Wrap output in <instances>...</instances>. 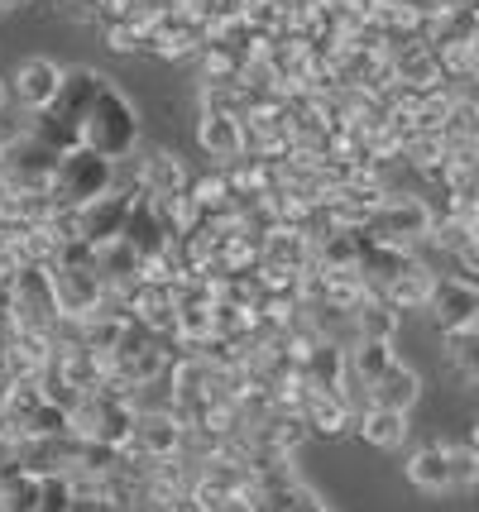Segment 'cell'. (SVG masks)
I'll list each match as a JSON object with an SVG mask.
<instances>
[{
    "mask_svg": "<svg viewBox=\"0 0 479 512\" xmlns=\"http://www.w3.org/2000/svg\"><path fill=\"white\" fill-rule=\"evenodd\" d=\"M82 149L111 158V163L139 154V111L115 82L101 91V101L92 106V115L82 120Z\"/></svg>",
    "mask_w": 479,
    "mask_h": 512,
    "instance_id": "obj_1",
    "label": "cell"
},
{
    "mask_svg": "<svg viewBox=\"0 0 479 512\" xmlns=\"http://www.w3.org/2000/svg\"><path fill=\"white\" fill-rule=\"evenodd\" d=\"M111 178H115L111 158L92 154V149H72V154L58 158V173H53L48 197H53V206H63V211H77V206H87V201L106 197V192H111Z\"/></svg>",
    "mask_w": 479,
    "mask_h": 512,
    "instance_id": "obj_2",
    "label": "cell"
},
{
    "mask_svg": "<svg viewBox=\"0 0 479 512\" xmlns=\"http://www.w3.org/2000/svg\"><path fill=\"white\" fill-rule=\"evenodd\" d=\"M68 431L77 441H92V446H130V431H135V407L130 398H111V393H87L68 412Z\"/></svg>",
    "mask_w": 479,
    "mask_h": 512,
    "instance_id": "obj_3",
    "label": "cell"
},
{
    "mask_svg": "<svg viewBox=\"0 0 479 512\" xmlns=\"http://www.w3.org/2000/svg\"><path fill=\"white\" fill-rule=\"evenodd\" d=\"M427 230H432V206L422 197H384V206L369 216L365 225V240L374 245H393V249H417L427 245Z\"/></svg>",
    "mask_w": 479,
    "mask_h": 512,
    "instance_id": "obj_4",
    "label": "cell"
},
{
    "mask_svg": "<svg viewBox=\"0 0 479 512\" xmlns=\"http://www.w3.org/2000/svg\"><path fill=\"white\" fill-rule=\"evenodd\" d=\"M10 312L20 331H53L58 326V297H53V268L29 264L10 283Z\"/></svg>",
    "mask_w": 479,
    "mask_h": 512,
    "instance_id": "obj_5",
    "label": "cell"
},
{
    "mask_svg": "<svg viewBox=\"0 0 479 512\" xmlns=\"http://www.w3.org/2000/svg\"><path fill=\"white\" fill-rule=\"evenodd\" d=\"M53 173H58V154L39 144L34 134H20L5 144L0 154V178L5 187H20V192H48L53 187Z\"/></svg>",
    "mask_w": 479,
    "mask_h": 512,
    "instance_id": "obj_6",
    "label": "cell"
},
{
    "mask_svg": "<svg viewBox=\"0 0 479 512\" xmlns=\"http://www.w3.org/2000/svg\"><path fill=\"white\" fill-rule=\"evenodd\" d=\"M427 316H432V326L441 335L470 331V326H479V288H470L465 278H451V273H436Z\"/></svg>",
    "mask_w": 479,
    "mask_h": 512,
    "instance_id": "obj_7",
    "label": "cell"
},
{
    "mask_svg": "<svg viewBox=\"0 0 479 512\" xmlns=\"http://www.w3.org/2000/svg\"><path fill=\"white\" fill-rule=\"evenodd\" d=\"M187 187H192V173H187V163L178 154H168V149L139 154V197L178 211V201L187 197Z\"/></svg>",
    "mask_w": 479,
    "mask_h": 512,
    "instance_id": "obj_8",
    "label": "cell"
},
{
    "mask_svg": "<svg viewBox=\"0 0 479 512\" xmlns=\"http://www.w3.org/2000/svg\"><path fill=\"white\" fill-rule=\"evenodd\" d=\"M53 297L63 321H87L106 302V283L96 278V268H53Z\"/></svg>",
    "mask_w": 479,
    "mask_h": 512,
    "instance_id": "obj_9",
    "label": "cell"
},
{
    "mask_svg": "<svg viewBox=\"0 0 479 512\" xmlns=\"http://www.w3.org/2000/svg\"><path fill=\"white\" fill-rule=\"evenodd\" d=\"M106 87H111V77H106L101 67H63V87H58V101H53L48 111L82 130V120L92 115V106L101 101Z\"/></svg>",
    "mask_w": 479,
    "mask_h": 512,
    "instance_id": "obj_10",
    "label": "cell"
},
{
    "mask_svg": "<svg viewBox=\"0 0 479 512\" xmlns=\"http://www.w3.org/2000/svg\"><path fill=\"white\" fill-rule=\"evenodd\" d=\"M58 87H63V67L53 58H24L10 77V101H20L29 115H39L58 101Z\"/></svg>",
    "mask_w": 479,
    "mask_h": 512,
    "instance_id": "obj_11",
    "label": "cell"
},
{
    "mask_svg": "<svg viewBox=\"0 0 479 512\" xmlns=\"http://www.w3.org/2000/svg\"><path fill=\"white\" fill-rule=\"evenodd\" d=\"M197 144H202V154L216 158L221 168H226V163H240V158L250 154L245 125H240V115H230V111H197Z\"/></svg>",
    "mask_w": 479,
    "mask_h": 512,
    "instance_id": "obj_12",
    "label": "cell"
},
{
    "mask_svg": "<svg viewBox=\"0 0 479 512\" xmlns=\"http://www.w3.org/2000/svg\"><path fill=\"white\" fill-rule=\"evenodd\" d=\"M259 268H283V273H307L312 268V240L302 230L274 225L264 240H259Z\"/></svg>",
    "mask_w": 479,
    "mask_h": 512,
    "instance_id": "obj_13",
    "label": "cell"
},
{
    "mask_svg": "<svg viewBox=\"0 0 479 512\" xmlns=\"http://www.w3.org/2000/svg\"><path fill=\"white\" fill-rule=\"evenodd\" d=\"M297 417L307 422L312 436H326V441H336V436H345V431H355V412H350L336 393H321V388H312V383H307V398H302V412H297Z\"/></svg>",
    "mask_w": 479,
    "mask_h": 512,
    "instance_id": "obj_14",
    "label": "cell"
},
{
    "mask_svg": "<svg viewBox=\"0 0 479 512\" xmlns=\"http://www.w3.org/2000/svg\"><path fill=\"white\" fill-rule=\"evenodd\" d=\"M96 278L106 283V292H125L135 278H144V254L130 240H106L96 245Z\"/></svg>",
    "mask_w": 479,
    "mask_h": 512,
    "instance_id": "obj_15",
    "label": "cell"
},
{
    "mask_svg": "<svg viewBox=\"0 0 479 512\" xmlns=\"http://www.w3.org/2000/svg\"><path fill=\"white\" fill-rule=\"evenodd\" d=\"M432 288H436V268L417 254V264L403 273V278H393L379 297H384L393 312L403 316V312H427V302H432Z\"/></svg>",
    "mask_w": 479,
    "mask_h": 512,
    "instance_id": "obj_16",
    "label": "cell"
},
{
    "mask_svg": "<svg viewBox=\"0 0 479 512\" xmlns=\"http://www.w3.org/2000/svg\"><path fill=\"white\" fill-rule=\"evenodd\" d=\"M417 402H422V374L412 364H403V359L369 388V407H388V412H403V417H408Z\"/></svg>",
    "mask_w": 479,
    "mask_h": 512,
    "instance_id": "obj_17",
    "label": "cell"
},
{
    "mask_svg": "<svg viewBox=\"0 0 479 512\" xmlns=\"http://www.w3.org/2000/svg\"><path fill=\"white\" fill-rule=\"evenodd\" d=\"M408 484L417 493H432V498H441V493H451V460H446V441H432V446H417L408 455Z\"/></svg>",
    "mask_w": 479,
    "mask_h": 512,
    "instance_id": "obj_18",
    "label": "cell"
},
{
    "mask_svg": "<svg viewBox=\"0 0 479 512\" xmlns=\"http://www.w3.org/2000/svg\"><path fill=\"white\" fill-rule=\"evenodd\" d=\"M355 431H360V441L374 450H403L412 436V426L403 412H388V407H365L360 417H355Z\"/></svg>",
    "mask_w": 479,
    "mask_h": 512,
    "instance_id": "obj_19",
    "label": "cell"
},
{
    "mask_svg": "<svg viewBox=\"0 0 479 512\" xmlns=\"http://www.w3.org/2000/svg\"><path fill=\"white\" fill-rule=\"evenodd\" d=\"M417 264L412 249H393V245H374L365 240V254H360V278L369 283V292H384L393 278H403L408 268Z\"/></svg>",
    "mask_w": 479,
    "mask_h": 512,
    "instance_id": "obj_20",
    "label": "cell"
},
{
    "mask_svg": "<svg viewBox=\"0 0 479 512\" xmlns=\"http://www.w3.org/2000/svg\"><path fill=\"white\" fill-rule=\"evenodd\" d=\"M350 326H355V340H384V345H393V335H398V326H403V316L393 312L379 292H369L365 302L350 312Z\"/></svg>",
    "mask_w": 479,
    "mask_h": 512,
    "instance_id": "obj_21",
    "label": "cell"
},
{
    "mask_svg": "<svg viewBox=\"0 0 479 512\" xmlns=\"http://www.w3.org/2000/svg\"><path fill=\"white\" fill-rule=\"evenodd\" d=\"M393 364H398V350H393V345H384V340H355V345L345 350V369L365 383V388H374V383L384 379Z\"/></svg>",
    "mask_w": 479,
    "mask_h": 512,
    "instance_id": "obj_22",
    "label": "cell"
},
{
    "mask_svg": "<svg viewBox=\"0 0 479 512\" xmlns=\"http://www.w3.org/2000/svg\"><path fill=\"white\" fill-rule=\"evenodd\" d=\"M297 374L312 383V388H321V393H336V388H341V374H345V350H341V345H326V340H317V345L302 355Z\"/></svg>",
    "mask_w": 479,
    "mask_h": 512,
    "instance_id": "obj_23",
    "label": "cell"
},
{
    "mask_svg": "<svg viewBox=\"0 0 479 512\" xmlns=\"http://www.w3.org/2000/svg\"><path fill=\"white\" fill-rule=\"evenodd\" d=\"M441 340H446V364H451V374H456L460 383L479 388V326L456 331V335H441Z\"/></svg>",
    "mask_w": 479,
    "mask_h": 512,
    "instance_id": "obj_24",
    "label": "cell"
},
{
    "mask_svg": "<svg viewBox=\"0 0 479 512\" xmlns=\"http://www.w3.org/2000/svg\"><path fill=\"white\" fill-rule=\"evenodd\" d=\"M446 460H451V493H470L479 479V455L470 450V441H451L446 446Z\"/></svg>",
    "mask_w": 479,
    "mask_h": 512,
    "instance_id": "obj_25",
    "label": "cell"
},
{
    "mask_svg": "<svg viewBox=\"0 0 479 512\" xmlns=\"http://www.w3.org/2000/svg\"><path fill=\"white\" fill-rule=\"evenodd\" d=\"M101 34H106V48H111V53H125V58H135V53H144V44H139V34H135V29H130L125 20H120V24H106Z\"/></svg>",
    "mask_w": 479,
    "mask_h": 512,
    "instance_id": "obj_26",
    "label": "cell"
},
{
    "mask_svg": "<svg viewBox=\"0 0 479 512\" xmlns=\"http://www.w3.org/2000/svg\"><path fill=\"white\" fill-rule=\"evenodd\" d=\"M278 512H331V508L321 503V493H317V489L297 484V489L283 493V503H278Z\"/></svg>",
    "mask_w": 479,
    "mask_h": 512,
    "instance_id": "obj_27",
    "label": "cell"
},
{
    "mask_svg": "<svg viewBox=\"0 0 479 512\" xmlns=\"http://www.w3.org/2000/svg\"><path fill=\"white\" fill-rule=\"evenodd\" d=\"M436 10H460V15H479V0H436Z\"/></svg>",
    "mask_w": 479,
    "mask_h": 512,
    "instance_id": "obj_28",
    "label": "cell"
},
{
    "mask_svg": "<svg viewBox=\"0 0 479 512\" xmlns=\"http://www.w3.org/2000/svg\"><path fill=\"white\" fill-rule=\"evenodd\" d=\"M460 96H465V101H470V106H475V111H479V72H475V82H470V87L460 91Z\"/></svg>",
    "mask_w": 479,
    "mask_h": 512,
    "instance_id": "obj_29",
    "label": "cell"
},
{
    "mask_svg": "<svg viewBox=\"0 0 479 512\" xmlns=\"http://www.w3.org/2000/svg\"><path fill=\"white\" fill-rule=\"evenodd\" d=\"M465 441H470V450L479 455V417H475V426H470V436H465Z\"/></svg>",
    "mask_w": 479,
    "mask_h": 512,
    "instance_id": "obj_30",
    "label": "cell"
},
{
    "mask_svg": "<svg viewBox=\"0 0 479 512\" xmlns=\"http://www.w3.org/2000/svg\"><path fill=\"white\" fill-rule=\"evenodd\" d=\"M24 0H0V15H10V10H20Z\"/></svg>",
    "mask_w": 479,
    "mask_h": 512,
    "instance_id": "obj_31",
    "label": "cell"
},
{
    "mask_svg": "<svg viewBox=\"0 0 479 512\" xmlns=\"http://www.w3.org/2000/svg\"><path fill=\"white\" fill-rule=\"evenodd\" d=\"M5 101H10V87H5V77H0V111H5Z\"/></svg>",
    "mask_w": 479,
    "mask_h": 512,
    "instance_id": "obj_32",
    "label": "cell"
},
{
    "mask_svg": "<svg viewBox=\"0 0 479 512\" xmlns=\"http://www.w3.org/2000/svg\"><path fill=\"white\" fill-rule=\"evenodd\" d=\"M5 383H10V379H5V364H0V388H5Z\"/></svg>",
    "mask_w": 479,
    "mask_h": 512,
    "instance_id": "obj_33",
    "label": "cell"
},
{
    "mask_svg": "<svg viewBox=\"0 0 479 512\" xmlns=\"http://www.w3.org/2000/svg\"><path fill=\"white\" fill-rule=\"evenodd\" d=\"M475 489H479V479H475Z\"/></svg>",
    "mask_w": 479,
    "mask_h": 512,
    "instance_id": "obj_34",
    "label": "cell"
},
{
    "mask_svg": "<svg viewBox=\"0 0 479 512\" xmlns=\"http://www.w3.org/2000/svg\"><path fill=\"white\" fill-rule=\"evenodd\" d=\"M0 154H5V149H0Z\"/></svg>",
    "mask_w": 479,
    "mask_h": 512,
    "instance_id": "obj_35",
    "label": "cell"
},
{
    "mask_svg": "<svg viewBox=\"0 0 479 512\" xmlns=\"http://www.w3.org/2000/svg\"><path fill=\"white\" fill-rule=\"evenodd\" d=\"M24 5H29V0H24Z\"/></svg>",
    "mask_w": 479,
    "mask_h": 512,
    "instance_id": "obj_36",
    "label": "cell"
}]
</instances>
